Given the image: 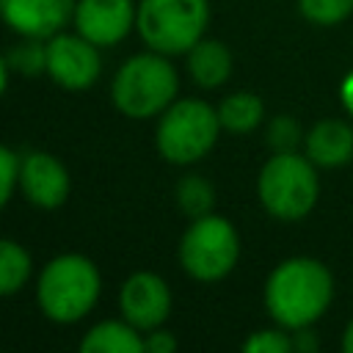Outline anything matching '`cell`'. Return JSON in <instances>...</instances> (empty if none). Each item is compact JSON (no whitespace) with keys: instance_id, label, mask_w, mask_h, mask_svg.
Wrapping results in <instances>:
<instances>
[{"instance_id":"cell-1","label":"cell","mask_w":353,"mask_h":353,"mask_svg":"<svg viewBox=\"0 0 353 353\" xmlns=\"http://www.w3.org/2000/svg\"><path fill=\"white\" fill-rule=\"evenodd\" d=\"M334 279L328 268L312 256H292L276 265L265 281L268 314L290 331L312 325L331 303Z\"/></svg>"},{"instance_id":"cell-2","label":"cell","mask_w":353,"mask_h":353,"mask_svg":"<svg viewBox=\"0 0 353 353\" xmlns=\"http://www.w3.org/2000/svg\"><path fill=\"white\" fill-rule=\"evenodd\" d=\"M102 276L94 259L83 254L52 256L36 279V303L41 314L52 323H77L99 301Z\"/></svg>"},{"instance_id":"cell-3","label":"cell","mask_w":353,"mask_h":353,"mask_svg":"<svg viewBox=\"0 0 353 353\" xmlns=\"http://www.w3.org/2000/svg\"><path fill=\"white\" fill-rule=\"evenodd\" d=\"M179 91V74L168 55L138 52L127 58L110 85V99L116 110L127 119H154L160 116Z\"/></svg>"},{"instance_id":"cell-4","label":"cell","mask_w":353,"mask_h":353,"mask_svg":"<svg viewBox=\"0 0 353 353\" xmlns=\"http://www.w3.org/2000/svg\"><path fill=\"white\" fill-rule=\"evenodd\" d=\"M221 130L223 127L218 119V108H212L204 99L185 97V99H174L160 113L154 146L165 163L190 165L210 154Z\"/></svg>"},{"instance_id":"cell-5","label":"cell","mask_w":353,"mask_h":353,"mask_svg":"<svg viewBox=\"0 0 353 353\" xmlns=\"http://www.w3.org/2000/svg\"><path fill=\"white\" fill-rule=\"evenodd\" d=\"M207 0H138L135 28L143 44L163 55H185L207 30Z\"/></svg>"},{"instance_id":"cell-6","label":"cell","mask_w":353,"mask_h":353,"mask_svg":"<svg viewBox=\"0 0 353 353\" xmlns=\"http://www.w3.org/2000/svg\"><path fill=\"white\" fill-rule=\"evenodd\" d=\"M262 207L279 221H298L312 212L320 182L314 163L295 152H273L256 179Z\"/></svg>"},{"instance_id":"cell-7","label":"cell","mask_w":353,"mask_h":353,"mask_svg":"<svg viewBox=\"0 0 353 353\" xmlns=\"http://www.w3.org/2000/svg\"><path fill=\"white\" fill-rule=\"evenodd\" d=\"M240 259L237 229L223 215L193 218L179 240V265L196 281H218L232 273Z\"/></svg>"},{"instance_id":"cell-8","label":"cell","mask_w":353,"mask_h":353,"mask_svg":"<svg viewBox=\"0 0 353 353\" xmlns=\"http://www.w3.org/2000/svg\"><path fill=\"white\" fill-rule=\"evenodd\" d=\"M99 72H102L99 47L91 44L77 30L74 33L58 30L55 36L47 39V74L55 85L66 91H85L99 80Z\"/></svg>"},{"instance_id":"cell-9","label":"cell","mask_w":353,"mask_h":353,"mask_svg":"<svg viewBox=\"0 0 353 353\" xmlns=\"http://www.w3.org/2000/svg\"><path fill=\"white\" fill-rule=\"evenodd\" d=\"M119 309L127 323L138 331H152L171 314V290L163 276L152 270H138L124 279L119 290Z\"/></svg>"},{"instance_id":"cell-10","label":"cell","mask_w":353,"mask_h":353,"mask_svg":"<svg viewBox=\"0 0 353 353\" xmlns=\"http://www.w3.org/2000/svg\"><path fill=\"white\" fill-rule=\"evenodd\" d=\"M19 190L28 204L39 210H58L69 199L72 179L55 154L33 149L19 160Z\"/></svg>"},{"instance_id":"cell-11","label":"cell","mask_w":353,"mask_h":353,"mask_svg":"<svg viewBox=\"0 0 353 353\" xmlns=\"http://www.w3.org/2000/svg\"><path fill=\"white\" fill-rule=\"evenodd\" d=\"M132 0H77L74 3V30L97 47H113L127 39L135 25Z\"/></svg>"},{"instance_id":"cell-12","label":"cell","mask_w":353,"mask_h":353,"mask_svg":"<svg viewBox=\"0 0 353 353\" xmlns=\"http://www.w3.org/2000/svg\"><path fill=\"white\" fill-rule=\"evenodd\" d=\"M77 0H0V19L22 39H50L72 19Z\"/></svg>"},{"instance_id":"cell-13","label":"cell","mask_w":353,"mask_h":353,"mask_svg":"<svg viewBox=\"0 0 353 353\" xmlns=\"http://www.w3.org/2000/svg\"><path fill=\"white\" fill-rule=\"evenodd\" d=\"M306 157L323 168L347 163L353 157V127L336 119L317 121L306 135Z\"/></svg>"},{"instance_id":"cell-14","label":"cell","mask_w":353,"mask_h":353,"mask_svg":"<svg viewBox=\"0 0 353 353\" xmlns=\"http://www.w3.org/2000/svg\"><path fill=\"white\" fill-rule=\"evenodd\" d=\"M188 72L190 80L201 88H218L232 74V52L218 39H199L188 52Z\"/></svg>"},{"instance_id":"cell-15","label":"cell","mask_w":353,"mask_h":353,"mask_svg":"<svg viewBox=\"0 0 353 353\" xmlns=\"http://www.w3.org/2000/svg\"><path fill=\"white\" fill-rule=\"evenodd\" d=\"M80 353H143V331L124 317L102 320L83 334Z\"/></svg>"},{"instance_id":"cell-16","label":"cell","mask_w":353,"mask_h":353,"mask_svg":"<svg viewBox=\"0 0 353 353\" xmlns=\"http://www.w3.org/2000/svg\"><path fill=\"white\" fill-rule=\"evenodd\" d=\"M265 116V105L256 94H248V91H237V94H229L223 97V102L218 105V119H221V127L232 135H245L251 130L259 127Z\"/></svg>"},{"instance_id":"cell-17","label":"cell","mask_w":353,"mask_h":353,"mask_svg":"<svg viewBox=\"0 0 353 353\" xmlns=\"http://www.w3.org/2000/svg\"><path fill=\"white\" fill-rule=\"evenodd\" d=\"M33 273L30 254L8 237H0V298H8L19 292Z\"/></svg>"},{"instance_id":"cell-18","label":"cell","mask_w":353,"mask_h":353,"mask_svg":"<svg viewBox=\"0 0 353 353\" xmlns=\"http://www.w3.org/2000/svg\"><path fill=\"white\" fill-rule=\"evenodd\" d=\"M176 204L179 210L193 221V218H201V215H210L212 212V204H215V188L210 185V179L199 176V174H188L176 182Z\"/></svg>"},{"instance_id":"cell-19","label":"cell","mask_w":353,"mask_h":353,"mask_svg":"<svg viewBox=\"0 0 353 353\" xmlns=\"http://www.w3.org/2000/svg\"><path fill=\"white\" fill-rule=\"evenodd\" d=\"M6 61L14 72L28 74V77L47 72V39H25V41L14 44L6 52Z\"/></svg>"},{"instance_id":"cell-20","label":"cell","mask_w":353,"mask_h":353,"mask_svg":"<svg viewBox=\"0 0 353 353\" xmlns=\"http://www.w3.org/2000/svg\"><path fill=\"white\" fill-rule=\"evenodd\" d=\"M301 14L314 25H336L353 11V0H298Z\"/></svg>"},{"instance_id":"cell-21","label":"cell","mask_w":353,"mask_h":353,"mask_svg":"<svg viewBox=\"0 0 353 353\" xmlns=\"http://www.w3.org/2000/svg\"><path fill=\"white\" fill-rule=\"evenodd\" d=\"M295 347V339H290L284 331L279 328H262V331H254L245 342H243V350L245 353H290Z\"/></svg>"},{"instance_id":"cell-22","label":"cell","mask_w":353,"mask_h":353,"mask_svg":"<svg viewBox=\"0 0 353 353\" xmlns=\"http://www.w3.org/2000/svg\"><path fill=\"white\" fill-rule=\"evenodd\" d=\"M298 141H301V127L295 119L276 116L268 124V143L273 146V152H295Z\"/></svg>"},{"instance_id":"cell-23","label":"cell","mask_w":353,"mask_h":353,"mask_svg":"<svg viewBox=\"0 0 353 353\" xmlns=\"http://www.w3.org/2000/svg\"><path fill=\"white\" fill-rule=\"evenodd\" d=\"M17 188H19V157L6 143H0V210L8 204Z\"/></svg>"},{"instance_id":"cell-24","label":"cell","mask_w":353,"mask_h":353,"mask_svg":"<svg viewBox=\"0 0 353 353\" xmlns=\"http://www.w3.org/2000/svg\"><path fill=\"white\" fill-rule=\"evenodd\" d=\"M176 347V336L165 328L143 331V353H171Z\"/></svg>"},{"instance_id":"cell-25","label":"cell","mask_w":353,"mask_h":353,"mask_svg":"<svg viewBox=\"0 0 353 353\" xmlns=\"http://www.w3.org/2000/svg\"><path fill=\"white\" fill-rule=\"evenodd\" d=\"M342 102H345V108L353 113V72L345 77V83H342Z\"/></svg>"},{"instance_id":"cell-26","label":"cell","mask_w":353,"mask_h":353,"mask_svg":"<svg viewBox=\"0 0 353 353\" xmlns=\"http://www.w3.org/2000/svg\"><path fill=\"white\" fill-rule=\"evenodd\" d=\"M8 72H11V66H8L6 55H0V97L6 94V85H8Z\"/></svg>"},{"instance_id":"cell-27","label":"cell","mask_w":353,"mask_h":353,"mask_svg":"<svg viewBox=\"0 0 353 353\" xmlns=\"http://www.w3.org/2000/svg\"><path fill=\"white\" fill-rule=\"evenodd\" d=\"M342 347H345L347 353H353V320H350V325L345 328V336H342Z\"/></svg>"}]
</instances>
